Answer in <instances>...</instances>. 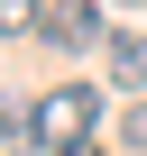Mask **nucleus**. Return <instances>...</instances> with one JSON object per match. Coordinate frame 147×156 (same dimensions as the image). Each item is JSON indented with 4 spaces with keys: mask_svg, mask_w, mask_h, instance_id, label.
Here are the masks:
<instances>
[{
    "mask_svg": "<svg viewBox=\"0 0 147 156\" xmlns=\"http://www.w3.org/2000/svg\"><path fill=\"white\" fill-rule=\"evenodd\" d=\"M101 129V92L92 83H55L37 110H28V156H55V147H83Z\"/></svg>",
    "mask_w": 147,
    "mask_h": 156,
    "instance_id": "1",
    "label": "nucleus"
},
{
    "mask_svg": "<svg viewBox=\"0 0 147 156\" xmlns=\"http://www.w3.org/2000/svg\"><path fill=\"white\" fill-rule=\"evenodd\" d=\"M37 37H46L55 55H101L120 28L101 19V0H46V9H37Z\"/></svg>",
    "mask_w": 147,
    "mask_h": 156,
    "instance_id": "2",
    "label": "nucleus"
},
{
    "mask_svg": "<svg viewBox=\"0 0 147 156\" xmlns=\"http://www.w3.org/2000/svg\"><path fill=\"white\" fill-rule=\"evenodd\" d=\"M101 73H110L129 101H147V28H120V37L101 46Z\"/></svg>",
    "mask_w": 147,
    "mask_h": 156,
    "instance_id": "3",
    "label": "nucleus"
},
{
    "mask_svg": "<svg viewBox=\"0 0 147 156\" xmlns=\"http://www.w3.org/2000/svg\"><path fill=\"white\" fill-rule=\"evenodd\" d=\"M120 156H147V101L120 110Z\"/></svg>",
    "mask_w": 147,
    "mask_h": 156,
    "instance_id": "4",
    "label": "nucleus"
},
{
    "mask_svg": "<svg viewBox=\"0 0 147 156\" xmlns=\"http://www.w3.org/2000/svg\"><path fill=\"white\" fill-rule=\"evenodd\" d=\"M19 28H37V9L28 0H0V37H19Z\"/></svg>",
    "mask_w": 147,
    "mask_h": 156,
    "instance_id": "5",
    "label": "nucleus"
},
{
    "mask_svg": "<svg viewBox=\"0 0 147 156\" xmlns=\"http://www.w3.org/2000/svg\"><path fill=\"white\" fill-rule=\"evenodd\" d=\"M0 138H28V110H19L9 92H0Z\"/></svg>",
    "mask_w": 147,
    "mask_h": 156,
    "instance_id": "6",
    "label": "nucleus"
}]
</instances>
